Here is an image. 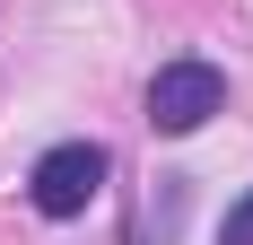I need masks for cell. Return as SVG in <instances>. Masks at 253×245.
Masks as SVG:
<instances>
[{
    "mask_svg": "<svg viewBox=\"0 0 253 245\" xmlns=\"http://www.w3.org/2000/svg\"><path fill=\"white\" fill-rule=\"evenodd\" d=\"M26 193H35V210H44V219H79V210L105 193V149H96V140L44 149V158H35V175H26Z\"/></svg>",
    "mask_w": 253,
    "mask_h": 245,
    "instance_id": "cell-1",
    "label": "cell"
},
{
    "mask_svg": "<svg viewBox=\"0 0 253 245\" xmlns=\"http://www.w3.org/2000/svg\"><path fill=\"white\" fill-rule=\"evenodd\" d=\"M218 105H227V79L210 70V61H166L149 79V122L157 131H201Z\"/></svg>",
    "mask_w": 253,
    "mask_h": 245,
    "instance_id": "cell-2",
    "label": "cell"
},
{
    "mask_svg": "<svg viewBox=\"0 0 253 245\" xmlns=\"http://www.w3.org/2000/svg\"><path fill=\"white\" fill-rule=\"evenodd\" d=\"M218 245H253V193H245V201H236L227 219H218Z\"/></svg>",
    "mask_w": 253,
    "mask_h": 245,
    "instance_id": "cell-3",
    "label": "cell"
}]
</instances>
